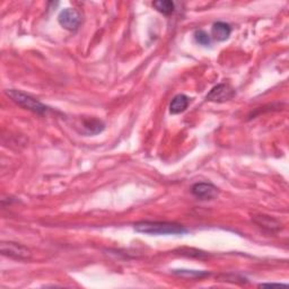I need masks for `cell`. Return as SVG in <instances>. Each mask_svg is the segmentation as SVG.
Returning <instances> with one entry per match:
<instances>
[{
	"label": "cell",
	"instance_id": "cell-4",
	"mask_svg": "<svg viewBox=\"0 0 289 289\" xmlns=\"http://www.w3.org/2000/svg\"><path fill=\"white\" fill-rule=\"evenodd\" d=\"M59 24L68 31H76L82 23V16L78 11L74 8H66L60 12L58 16Z\"/></svg>",
	"mask_w": 289,
	"mask_h": 289
},
{
	"label": "cell",
	"instance_id": "cell-9",
	"mask_svg": "<svg viewBox=\"0 0 289 289\" xmlns=\"http://www.w3.org/2000/svg\"><path fill=\"white\" fill-rule=\"evenodd\" d=\"M253 219L260 227H263V228L268 229V230L273 232V230H278V229L281 228L280 222L274 219V218L270 217V216L259 215V216H255Z\"/></svg>",
	"mask_w": 289,
	"mask_h": 289
},
{
	"label": "cell",
	"instance_id": "cell-14",
	"mask_svg": "<svg viewBox=\"0 0 289 289\" xmlns=\"http://www.w3.org/2000/svg\"><path fill=\"white\" fill-rule=\"evenodd\" d=\"M265 286H269V287H274V286L285 287L286 285H283V283H261V285H260V287H265Z\"/></svg>",
	"mask_w": 289,
	"mask_h": 289
},
{
	"label": "cell",
	"instance_id": "cell-11",
	"mask_svg": "<svg viewBox=\"0 0 289 289\" xmlns=\"http://www.w3.org/2000/svg\"><path fill=\"white\" fill-rule=\"evenodd\" d=\"M153 6L156 8V11L166 16L173 14L175 9V5L173 2H170V0H158V2H154Z\"/></svg>",
	"mask_w": 289,
	"mask_h": 289
},
{
	"label": "cell",
	"instance_id": "cell-12",
	"mask_svg": "<svg viewBox=\"0 0 289 289\" xmlns=\"http://www.w3.org/2000/svg\"><path fill=\"white\" fill-rule=\"evenodd\" d=\"M174 274H177L179 277H184V278H202L208 276V272L205 271H197V270H174Z\"/></svg>",
	"mask_w": 289,
	"mask_h": 289
},
{
	"label": "cell",
	"instance_id": "cell-7",
	"mask_svg": "<svg viewBox=\"0 0 289 289\" xmlns=\"http://www.w3.org/2000/svg\"><path fill=\"white\" fill-rule=\"evenodd\" d=\"M105 129V125L98 119H93V118H88V119H83L82 122V132L84 135L87 136H94L98 135Z\"/></svg>",
	"mask_w": 289,
	"mask_h": 289
},
{
	"label": "cell",
	"instance_id": "cell-2",
	"mask_svg": "<svg viewBox=\"0 0 289 289\" xmlns=\"http://www.w3.org/2000/svg\"><path fill=\"white\" fill-rule=\"evenodd\" d=\"M6 94L20 106L26 108L28 111L37 113V114H43L49 110V107L42 104L40 101L21 91H17V89H8V91H6Z\"/></svg>",
	"mask_w": 289,
	"mask_h": 289
},
{
	"label": "cell",
	"instance_id": "cell-10",
	"mask_svg": "<svg viewBox=\"0 0 289 289\" xmlns=\"http://www.w3.org/2000/svg\"><path fill=\"white\" fill-rule=\"evenodd\" d=\"M230 33V26L224 22H217L212 25V36H214L217 41L227 40L229 37Z\"/></svg>",
	"mask_w": 289,
	"mask_h": 289
},
{
	"label": "cell",
	"instance_id": "cell-13",
	"mask_svg": "<svg viewBox=\"0 0 289 289\" xmlns=\"http://www.w3.org/2000/svg\"><path fill=\"white\" fill-rule=\"evenodd\" d=\"M194 39H196L197 43L201 44V45H205V46L210 45V43H211L210 36L208 35V33H206L205 31H202V30L196 31V33H194Z\"/></svg>",
	"mask_w": 289,
	"mask_h": 289
},
{
	"label": "cell",
	"instance_id": "cell-6",
	"mask_svg": "<svg viewBox=\"0 0 289 289\" xmlns=\"http://www.w3.org/2000/svg\"><path fill=\"white\" fill-rule=\"evenodd\" d=\"M193 196L201 199V200H211L218 196V189L211 183L200 182L196 183L191 189Z\"/></svg>",
	"mask_w": 289,
	"mask_h": 289
},
{
	"label": "cell",
	"instance_id": "cell-5",
	"mask_svg": "<svg viewBox=\"0 0 289 289\" xmlns=\"http://www.w3.org/2000/svg\"><path fill=\"white\" fill-rule=\"evenodd\" d=\"M235 96V91L233 87H230L228 84H219L215 86L211 91L208 93L207 101L215 102V103H222L229 101Z\"/></svg>",
	"mask_w": 289,
	"mask_h": 289
},
{
	"label": "cell",
	"instance_id": "cell-3",
	"mask_svg": "<svg viewBox=\"0 0 289 289\" xmlns=\"http://www.w3.org/2000/svg\"><path fill=\"white\" fill-rule=\"evenodd\" d=\"M0 251L5 257L15 260H30L32 257L31 250L27 246L15 242H3L0 245Z\"/></svg>",
	"mask_w": 289,
	"mask_h": 289
},
{
	"label": "cell",
	"instance_id": "cell-1",
	"mask_svg": "<svg viewBox=\"0 0 289 289\" xmlns=\"http://www.w3.org/2000/svg\"><path fill=\"white\" fill-rule=\"evenodd\" d=\"M134 227L139 233L148 235H182L188 232L182 225L168 221H139Z\"/></svg>",
	"mask_w": 289,
	"mask_h": 289
},
{
	"label": "cell",
	"instance_id": "cell-8",
	"mask_svg": "<svg viewBox=\"0 0 289 289\" xmlns=\"http://www.w3.org/2000/svg\"><path fill=\"white\" fill-rule=\"evenodd\" d=\"M189 105V97L184 94H179V95L175 96L172 102L169 104V112L170 114H179V113H182L183 111L187 110V107Z\"/></svg>",
	"mask_w": 289,
	"mask_h": 289
}]
</instances>
